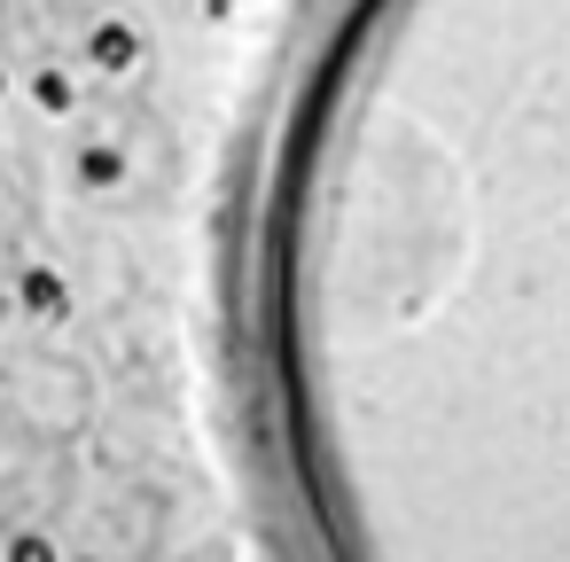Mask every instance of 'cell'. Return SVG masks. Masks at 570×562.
<instances>
[{"instance_id":"cell-1","label":"cell","mask_w":570,"mask_h":562,"mask_svg":"<svg viewBox=\"0 0 570 562\" xmlns=\"http://www.w3.org/2000/svg\"><path fill=\"white\" fill-rule=\"evenodd\" d=\"M95 63H110V71H126V63H134V32H118V24H110V32L95 40Z\"/></svg>"},{"instance_id":"cell-2","label":"cell","mask_w":570,"mask_h":562,"mask_svg":"<svg viewBox=\"0 0 570 562\" xmlns=\"http://www.w3.org/2000/svg\"><path fill=\"white\" fill-rule=\"evenodd\" d=\"M24 297H32V305H40V313H56V305H63V289H56V282H48V274H32V282H24Z\"/></svg>"},{"instance_id":"cell-3","label":"cell","mask_w":570,"mask_h":562,"mask_svg":"<svg viewBox=\"0 0 570 562\" xmlns=\"http://www.w3.org/2000/svg\"><path fill=\"white\" fill-rule=\"evenodd\" d=\"M87 180H95V188H110V180H118V157H110V149H95V157H87Z\"/></svg>"}]
</instances>
